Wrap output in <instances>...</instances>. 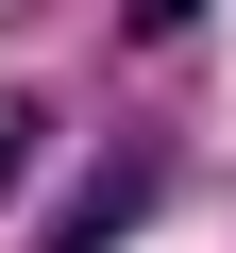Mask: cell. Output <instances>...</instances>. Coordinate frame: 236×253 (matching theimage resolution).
<instances>
[{
    "instance_id": "obj_3",
    "label": "cell",
    "mask_w": 236,
    "mask_h": 253,
    "mask_svg": "<svg viewBox=\"0 0 236 253\" xmlns=\"http://www.w3.org/2000/svg\"><path fill=\"white\" fill-rule=\"evenodd\" d=\"M118 17H135V51H169V34L202 17V0H118Z\"/></svg>"
},
{
    "instance_id": "obj_2",
    "label": "cell",
    "mask_w": 236,
    "mask_h": 253,
    "mask_svg": "<svg viewBox=\"0 0 236 253\" xmlns=\"http://www.w3.org/2000/svg\"><path fill=\"white\" fill-rule=\"evenodd\" d=\"M34 152H51V118L17 101V118H0V203H17V186H34Z\"/></svg>"
},
{
    "instance_id": "obj_1",
    "label": "cell",
    "mask_w": 236,
    "mask_h": 253,
    "mask_svg": "<svg viewBox=\"0 0 236 253\" xmlns=\"http://www.w3.org/2000/svg\"><path fill=\"white\" fill-rule=\"evenodd\" d=\"M152 203H169V152L135 135V152H101V169H84V203H68V219H51L34 253H118V236L152 219Z\"/></svg>"
}]
</instances>
